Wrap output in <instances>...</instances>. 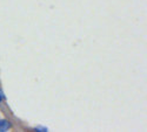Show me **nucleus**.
Returning <instances> with one entry per match:
<instances>
[{
	"instance_id": "obj_1",
	"label": "nucleus",
	"mask_w": 147,
	"mask_h": 132,
	"mask_svg": "<svg viewBox=\"0 0 147 132\" xmlns=\"http://www.w3.org/2000/svg\"><path fill=\"white\" fill-rule=\"evenodd\" d=\"M11 129V124L9 122L5 121V119H3V121H0V132H6L7 130Z\"/></svg>"
},
{
	"instance_id": "obj_2",
	"label": "nucleus",
	"mask_w": 147,
	"mask_h": 132,
	"mask_svg": "<svg viewBox=\"0 0 147 132\" xmlns=\"http://www.w3.org/2000/svg\"><path fill=\"white\" fill-rule=\"evenodd\" d=\"M36 130H38V131H47L46 127H36Z\"/></svg>"
},
{
	"instance_id": "obj_3",
	"label": "nucleus",
	"mask_w": 147,
	"mask_h": 132,
	"mask_svg": "<svg viewBox=\"0 0 147 132\" xmlns=\"http://www.w3.org/2000/svg\"><path fill=\"white\" fill-rule=\"evenodd\" d=\"M4 99V95H3V92L1 91H0V102H1Z\"/></svg>"
}]
</instances>
